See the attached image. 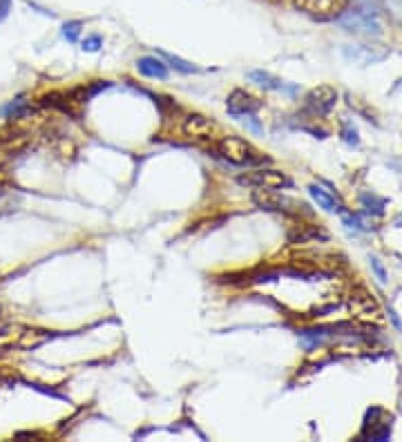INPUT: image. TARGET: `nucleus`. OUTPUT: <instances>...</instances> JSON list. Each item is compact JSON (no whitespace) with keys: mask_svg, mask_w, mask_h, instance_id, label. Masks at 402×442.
Instances as JSON below:
<instances>
[{"mask_svg":"<svg viewBox=\"0 0 402 442\" xmlns=\"http://www.w3.org/2000/svg\"><path fill=\"white\" fill-rule=\"evenodd\" d=\"M400 88H402V81H400V83L396 85V90H400Z\"/></svg>","mask_w":402,"mask_h":442,"instance_id":"nucleus-23","label":"nucleus"},{"mask_svg":"<svg viewBox=\"0 0 402 442\" xmlns=\"http://www.w3.org/2000/svg\"><path fill=\"white\" fill-rule=\"evenodd\" d=\"M371 266H373V270H375V275H377V279H380V281H382V284H384V281H387V273H384V268H382L380 260H375V257H373V260H371Z\"/></svg>","mask_w":402,"mask_h":442,"instance_id":"nucleus-20","label":"nucleus"},{"mask_svg":"<svg viewBox=\"0 0 402 442\" xmlns=\"http://www.w3.org/2000/svg\"><path fill=\"white\" fill-rule=\"evenodd\" d=\"M83 32V22L81 20H69L63 25V39L67 43H79V36Z\"/></svg>","mask_w":402,"mask_h":442,"instance_id":"nucleus-15","label":"nucleus"},{"mask_svg":"<svg viewBox=\"0 0 402 442\" xmlns=\"http://www.w3.org/2000/svg\"><path fill=\"white\" fill-rule=\"evenodd\" d=\"M248 79H250L255 85H260V88H264V90H271V92H284V94H288V96H295V94H297V88H295V85L284 83L282 79L273 76L271 72L253 69V72H248Z\"/></svg>","mask_w":402,"mask_h":442,"instance_id":"nucleus-10","label":"nucleus"},{"mask_svg":"<svg viewBox=\"0 0 402 442\" xmlns=\"http://www.w3.org/2000/svg\"><path fill=\"white\" fill-rule=\"evenodd\" d=\"M241 121H243V126H246L250 132H255V134H264V128L260 126V121L255 119L253 114H248V116H241Z\"/></svg>","mask_w":402,"mask_h":442,"instance_id":"nucleus-19","label":"nucleus"},{"mask_svg":"<svg viewBox=\"0 0 402 442\" xmlns=\"http://www.w3.org/2000/svg\"><path fill=\"white\" fill-rule=\"evenodd\" d=\"M253 201H255V206H260L262 210H277V213H293L295 208H302L293 199H288V196L279 194L275 190H268V188L255 190Z\"/></svg>","mask_w":402,"mask_h":442,"instance_id":"nucleus-7","label":"nucleus"},{"mask_svg":"<svg viewBox=\"0 0 402 442\" xmlns=\"http://www.w3.org/2000/svg\"><path fill=\"white\" fill-rule=\"evenodd\" d=\"M217 152L235 166H260L268 161L260 150L239 137H222L217 141Z\"/></svg>","mask_w":402,"mask_h":442,"instance_id":"nucleus-1","label":"nucleus"},{"mask_svg":"<svg viewBox=\"0 0 402 442\" xmlns=\"http://www.w3.org/2000/svg\"><path fill=\"white\" fill-rule=\"evenodd\" d=\"M159 58H163L166 65H170L175 72H181V74H199L201 72V67L190 63V60H184V58H179L175 54H168V52H163V49H159Z\"/></svg>","mask_w":402,"mask_h":442,"instance_id":"nucleus-13","label":"nucleus"},{"mask_svg":"<svg viewBox=\"0 0 402 442\" xmlns=\"http://www.w3.org/2000/svg\"><path fill=\"white\" fill-rule=\"evenodd\" d=\"M25 109H27V101L22 96H18L16 101H11L9 105L3 107V116H7V119H20L22 114H25Z\"/></svg>","mask_w":402,"mask_h":442,"instance_id":"nucleus-14","label":"nucleus"},{"mask_svg":"<svg viewBox=\"0 0 402 442\" xmlns=\"http://www.w3.org/2000/svg\"><path fill=\"white\" fill-rule=\"evenodd\" d=\"M342 54L347 60H351V63L356 65H375V63H382V60L389 56V49L387 47H380V45H362V43H356V45H344L342 47Z\"/></svg>","mask_w":402,"mask_h":442,"instance_id":"nucleus-5","label":"nucleus"},{"mask_svg":"<svg viewBox=\"0 0 402 442\" xmlns=\"http://www.w3.org/2000/svg\"><path fill=\"white\" fill-rule=\"evenodd\" d=\"M3 186H5V175H3V170H0V190H3Z\"/></svg>","mask_w":402,"mask_h":442,"instance_id":"nucleus-22","label":"nucleus"},{"mask_svg":"<svg viewBox=\"0 0 402 442\" xmlns=\"http://www.w3.org/2000/svg\"><path fill=\"white\" fill-rule=\"evenodd\" d=\"M137 69L139 74H143V76L148 79H159V81H166L168 79V65L163 63V58L159 56H143L137 60Z\"/></svg>","mask_w":402,"mask_h":442,"instance_id":"nucleus-11","label":"nucleus"},{"mask_svg":"<svg viewBox=\"0 0 402 442\" xmlns=\"http://www.w3.org/2000/svg\"><path fill=\"white\" fill-rule=\"evenodd\" d=\"M262 107V101L257 96H253L250 92L246 90H233L230 92V96L226 98V109L228 114H233L237 119L241 116H248V114H255L257 109Z\"/></svg>","mask_w":402,"mask_h":442,"instance_id":"nucleus-8","label":"nucleus"},{"mask_svg":"<svg viewBox=\"0 0 402 442\" xmlns=\"http://www.w3.org/2000/svg\"><path fill=\"white\" fill-rule=\"evenodd\" d=\"M293 3L304 14L320 20L337 18L347 9V0H293Z\"/></svg>","mask_w":402,"mask_h":442,"instance_id":"nucleus-6","label":"nucleus"},{"mask_svg":"<svg viewBox=\"0 0 402 442\" xmlns=\"http://www.w3.org/2000/svg\"><path fill=\"white\" fill-rule=\"evenodd\" d=\"M309 192H311V196L315 199V203H318L320 208H324L326 213H340V210H342V206L335 201V196L328 194L324 188L315 186V183H313V186H309Z\"/></svg>","mask_w":402,"mask_h":442,"instance_id":"nucleus-12","label":"nucleus"},{"mask_svg":"<svg viewBox=\"0 0 402 442\" xmlns=\"http://www.w3.org/2000/svg\"><path fill=\"white\" fill-rule=\"evenodd\" d=\"M217 132H219L217 123L210 116L199 112H192L181 121V134L190 141H213L217 137Z\"/></svg>","mask_w":402,"mask_h":442,"instance_id":"nucleus-3","label":"nucleus"},{"mask_svg":"<svg viewBox=\"0 0 402 442\" xmlns=\"http://www.w3.org/2000/svg\"><path fill=\"white\" fill-rule=\"evenodd\" d=\"M16 340V333H14V326H0V349L9 347L11 342Z\"/></svg>","mask_w":402,"mask_h":442,"instance_id":"nucleus-17","label":"nucleus"},{"mask_svg":"<svg viewBox=\"0 0 402 442\" xmlns=\"http://www.w3.org/2000/svg\"><path fill=\"white\" fill-rule=\"evenodd\" d=\"M103 47V39L101 36H88V39H85L83 43H81V49L83 52H99V49Z\"/></svg>","mask_w":402,"mask_h":442,"instance_id":"nucleus-16","label":"nucleus"},{"mask_svg":"<svg viewBox=\"0 0 402 442\" xmlns=\"http://www.w3.org/2000/svg\"><path fill=\"white\" fill-rule=\"evenodd\" d=\"M342 139L349 143V145H358V132H356V128H351L349 123H344V128H342Z\"/></svg>","mask_w":402,"mask_h":442,"instance_id":"nucleus-18","label":"nucleus"},{"mask_svg":"<svg viewBox=\"0 0 402 442\" xmlns=\"http://www.w3.org/2000/svg\"><path fill=\"white\" fill-rule=\"evenodd\" d=\"M11 9V0H0V22H3Z\"/></svg>","mask_w":402,"mask_h":442,"instance_id":"nucleus-21","label":"nucleus"},{"mask_svg":"<svg viewBox=\"0 0 402 442\" xmlns=\"http://www.w3.org/2000/svg\"><path fill=\"white\" fill-rule=\"evenodd\" d=\"M335 101H337V92L333 88H328V85H320V88H315L307 94V107L315 116L331 112Z\"/></svg>","mask_w":402,"mask_h":442,"instance_id":"nucleus-9","label":"nucleus"},{"mask_svg":"<svg viewBox=\"0 0 402 442\" xmlns=\"http://www.w3.org/2000/svg\"><path fill=\"white\" fill-rule=\"evenodd\" d=\"M241 186H248V188H268V190H277V188H288L290 186V179L284 175V172L279 170H253L246 172V175L239 177Z\"/></svg>","mask_w":402,"mask_h":442,"instance_id":"nucleus-4","label":"nucleus"},{"mask_svg":"<svg viewBox=\"0 0 402 442\" xmlns=\"http://www.w3.org/2000/svg\"><path fill=\"white\" fill-rule=\"evenodd\" d=\"M347 32L356 34H367V36H380L382 34V22L377 16V9H364V7H349L335 18Z\"/></svg>","mask_w":402,"mask_h":442,"instance_id":"nucleus-2","label":"nucleus"}]
</instances>
